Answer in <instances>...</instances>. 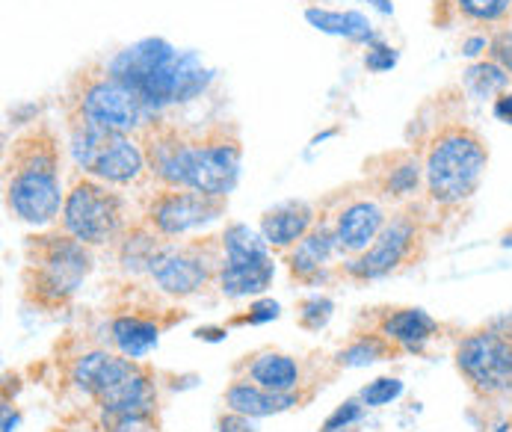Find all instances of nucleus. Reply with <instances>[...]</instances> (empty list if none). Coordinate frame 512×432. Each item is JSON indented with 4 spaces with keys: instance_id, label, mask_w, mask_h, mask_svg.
<instances>
[{
    "instance_id": "e433bc0d",
    "label": "nucleus",
    "mask_w": 512,
    "mask_h": 432,
    "mask_svg": "<svg viewBox=\"0 0 512 432\" xmlns=\"http://www.w3.org/2000/svg\"><path fill=\"white\" fill-rule=\"evenodd\" d=\"M489 51V36H471V39H465V45H462V54L465 57H480V54H486Z\"/></svg>"
},
{
    "instance_id": "39448f33",
    "label": "nucleus",
    "mask_w": 512,
    "mask_h": 432,
    "mask_svg": "<svg viewBox=\"0 0 512 432\" xmlns=\"http://www.w3.org/2000/svg\"><path fill=\"white\" fill-rule=\"evenodd\" d=\"M63 110L80 113L89 122L122 134H140L154 119H160V113H154L137 92L113 77L104 63H89L74 72L63 95Z\"/></svg>"
},
{
    "instance_id": "393cba45",
    "label": "nucleus",
    "mask_w": 512,
    "mask_h": 432,
    "mask_svg": "<svg viewBox=\"0 0 512 432\" xmlns=\"http://www.w3.org/2000/svg\"><path fill=\"white\" fill-rule=\"evenodd\" d=\"M160 243H163V237L148 225V222H137V225H131L122 237H119V264L131 273V276H140V273H146L148 276V264H151V258L157 255V249H160Z\"/></svg>"
},
{
    "instance_id": "a211bd4d",
    "label": "nucleus",
    "mask_w": 512,
    "mask_h": 432,
    "mask_svg": "<svg viewBox=\"0 0 512 432\" xmlns=\"http://www.w3.org/2000/svg\"><path fill=\"white\" fill-rule=\"evenodd\" d=\"M237 379H249L267 391L279 394H293L302 388V364L279 350H258L252 356L234 364Z\"/></svg>"
},
{
    "instance_id": "4468645a",
    "label": "nucleus",
    "mask_w": 512,
    "mask_h": 432,
    "mask_svg": "<svg viewBox=\"0 0 512 432\" xmlns=\"http://www.w3.org/2000/svg\"><path fill=\"white\" fill-rule=\"evenodd\" d=\"M225 216V199H214L196 190L157 187L146 202L143 222H148L163 240H181L202 231Z\"/></svg>"
},
{
    "instance_id": "f03ea898",
    "label": "nucleus",
    "mask_w": 512,
    "mask_h": 432,
    "mask_svg": "<svg viewBox=\"0 0 512 432\" xmlns=\"http://www.w3.org/2000/svg\"><path fill=\"white\" fill-rule=\"evenodd\" d=\"M6 208L18 222L33 228H51L66 205L60 187V143L48 125L24 131L6 151L3 172Z\"/></svg>"
},
{
    "instance_id": "f8f14e48",
    "label": "nucleus",
    "mask_w": 512,
    "mask_h": 432,
    "mask_svg": "<svg viewBox=\"0 0 512 432\" xmlns=\"http://www.w3.org/2000/svg\"><path fill=\"white\" fill-rule=\"evenodd\" d=\"M217 246L208 240H193V243L163 240L157 255L148 264V276L166 296L187 299L208 288L211 282H217V270L222 261V255H217Z\"/></svg>"
},
{
    "instance_id": "412c9836",
    "label": "nucleus",
    "mask_w": 512,
    "mask_h": 432,
    "mask_svg": "<svg viewBox=\"0 0 512 432\" xmlns=\"http://www.w3.org/2000/svg\"><path fill=\"white\" fill-rule=\"evenodd\" d=\"M317 225V211L308 202H282L270 211H264L258 234L264 243L276 252H288L293 243H299L311 228Z\"/></svg>"
},
{
    "instance_id": "bb28decb",
    "label": "nucleus",
    "mask_w": 512,
    "mask_h": 432,
    "mask_svg": "<svg viewBox=\"0 0 512 432\" xmlns=\"http://www.w3.org/2000/svg\"><path fill=\"white\" fill-rule=\"evenodd\" d=\"M510 74L504 72L495 60H477V63H471L465 74H462V86H465V92L471 95V98H480V101H486V98H498L501 92H507L510 89Z\"/></svg>"
},
{
    "instance_id": "c85d7f7f",
    "label": "nucleus",
    "mask_w": 512,
    "mask_h": 432,
    "mask_svg": "<svg viewBox=\"0 0 512 432\" xmlns=\"http://www.w3.org/2000/svg\"><path fill=\"white\" fill-rule=\"evenodd\" d=\"M335 314V302L329 296H308L296 305V323L308 332H320Z\"/></svg>"
},
{
    "instance_id": "2f4dec72",
    "label": "nucleus",
    "mask_w": 512,
    "mask_h": 432,
    "mask_svg": "<svg viewBox=\"0 0 512 432\" xmlns=\"http://www.w3.org/2000/svg\"><path fill=\"white\" fill-rule=\"evenodd\" d=\"M489 60H495L512 77V27H501L489 36Z\"/></svg>"
},
{
    "instance_id": "cd10ccee",
    "label": "nucleus",
    "mask_w": 512,
    "mask_h": 432,
    "mask_svg": "<svg viewBox=\"0 0 512 432\" xmlns=\"http://www.w3.org/2000/svg\"><path fill=\"white\" fill-rule=\"evenodd\" d=\"M456 9L474 24H504L512 18V0H456Z\"/></svg>"
},
{
    "instance_id": "f704fd0d",
    "label": "nucleus",
    "mask_w": 512,
    "mask_h": 432,
    "mask_svg": "<svg viewBox=\"0 0 512 432\" xmlns=\"http://www.w3.org/2000/svg\"><path fill=\"white\" fill-rule=\"evenodd\" d=\"M492 116L504 125H512V92H501L495 101H492Z\"/></svg>"
},
{
    "instance_id": "f257e3e1",
    "label": "nucleus",
    "mask_w": 512,
    "mask_h": 432,
    "mask_svg": "<svg viewBox=\"0 0 512 432\" xmlns=\"http://www.w3.org/2000/svg\"><path fill=\"white\" fill-rule=\"evenodd\" d=\"M104 66L131 92H137L154 113L199 98L214 80V72L202 63L199 54L178 51L157 36L116 51L110 60H104Z\"/></svg>"
},
{
    "instance_id": "5701e85b",
    "label": "nucleus",
    "mask_w": 512,
    "mask_h": 432,
    "mask_svg": "<svg viewBox=\"0 0 512 432\" xmlns=\"http://www.w3.org/2000/svg\"><path fill=\"white\" fill-rule=\"evenodd\" d=\"M421 181H424V163H421V157L412 154V151H397L391 157V163L379 172L376 187H379V193L385 199L403 202V199H412L421 190Z\"/></svg>"
},
{
    "instance_id": "423d86ee",
    "label": "nucleus",
    "mask_w": 512,
    "mask_h": 432,
    "mask_svg": "<svg viewBox=\"0 0 512 432\" xmlns=\"http://www.w3.org/2000/svg\"><path fill=\"white\" fill-rule=\"evenodd\" d=\"M69 125V151H72L77 172L98 178L110 187H131L140 184V178L148 172L146 154L140 140L131 134L104 128L89 122L80 113H66Z\"/></svg>"
},
{
    "instance_id": "20e7f679",
    "label": "nucleus",
    "mask_w": 512,
    "mask_h": 432,
    "mask_svg": "<svg viewBox=\"0 0 512 432\" xmlns=\"http://www.w3.org/2000/svg\"><path fill=\"white\" fill-rule=\"evenodd\" d=\"M92 273V249L72 234L45 231L27 237V264H24V293L39 308H63L83 288Z\"/></svg>"
},
{
    "instance_id": "dca6fc26",
    "label": "nucleus",
    "mask_w": 512,
    "mask_h": 432,
    "mask_svg": "<svg viewBox=\"0 0 512 432\" xmlns=\"http://www.w3.org/2000/svg\"><path fill=\"white\" fill-rule=\"evenodd\" d=\"M388 216L385 208L373 199H350L347 205H341L335 211L332 228H335V240H338V252L344 255H362L373 246V240L379 237V231L385 228Z\"/></svg>"
},
{
    "instance_id": "b1692460",
    "label": "nucleus",
    "mask_w": 512,
    "mask_h": 432,
    "mask_svg": "<svg viewBox=\"0 0 512 432\" xmlns=\"http://www.w3.org/2000/svg\"><path fill=\"white\" fill-rule=\"evenodd\" d=\"M305 18H308V24H314L320 33L341 36V39H347V42H359V45H373V42H379V36L373 33V24L367 21V15L356 12V9L335 12V9L308 6V9H305Z\"/></svg>"
},
{
    "instance_id": "473e14b6",
    "label": "nucleus",
    "mask_w": 512,
    "mask_h": 432,
    "mask_svg": "<svg viewBox=\"0 0 512 432\" xmlns=\"http://www.w3.org/2000/svg\"><path fill=\"white\" fill-rule=\"evenodd\" d=\"M276 317H279V302H273V299H255L246 308V314L231 317V323L234 326H258V323H270Z\"/></svg>"
},
{
    "instance_id": "2eb2a0df",
    "label": "nucleus",
    "mask_w": 512,
    "mask_h": 432,
    "mask_svg": "<svg viewBox=\"0 0 512 432\" xmlns=\"http://www.w3.org/2000/svg\"><path fill=\"white\" fill-rule=\"evenodd\" d=\"M376 332L397 347V353L421 356L441 332L439 320L415 305L406 308H385L376 320Z\"/></svg>"
},
{
    "instance_id": "c756f323",
    "label": "nucleus",
    "mask_w": 512,
    "mask_h": 432,
    "mask_svg": "<svg viewBox=\"0 0 512 432\" xmlns=\"http://www.w3.org/2000/svg\"><path fill=\"white\" fill-rule=\"evenodd\" d=\"M400 394H403V382L397 376H379V379H373L370 385L362 388L359 400L365 403L367 409H379V406L394 403Z\"/></svg>"
},
{
    "instance_id": "f3484780",
    "label": "nucleus",
    "mask_w": 512,
    "mask_h": 432,
    "mask_svg": "<svg viewBox=\"0 0 512 432\" xmlns=\"http://www.w3.org/2000/svg\"><path fill=\"white\" fill-rule=\"evenodd\" d=\"M140 364L143 361L125 359L116 350L113 353H107V350H89V353H83V356L74 359L69 379H72V385L80 394H86L95 403L98 397H104L107 391H113L119 382H125Z\"/></svg>"
},
{
    "instance_id": "ddd939ff",
    "label": "nucleus",
    "mask_w": 512,
    "mask_h": 432,
    "mask_svg": "<svg viewBox=\"0 0 512 432\" xmlns=\"http://www.w3.org/2000/svg\"><path fill=\"white\" fill-rule=\"evenodd\" d=\"M157 406V385L146 364L92 403L101 432H154Z\"/></svg>"
},
{
    "instance_id": "aec40b11",
    "label": "nucleus",
    "mask_w": 512,
    "mask_h": 432,
    "mask_svg": "<svg viewBox=\"0 0 512 432\" xmlns=\"http://www.w3.org/2000/svg\"><path fill=\"white\" fill-rule=\"evenodd\" d=\"M225 400V409L228 412H237L243 418H270V415H282V412H291L299 409L305 403V394L293 391V394H279V391H267L249 379H231V385L225 388L222 394Z\"/></svg>"
},
{
    "instance_id": "7c9ffc66",
    "label": "nucleus",
    "mask_w": 512,
    "mask_h": 432,
    "mask_svg": "<svg viewBox=\"0 0 512 432\" xmlns=\"http://www.w3.org/2000/svg\"><path fill=\"white\" fill-rule=\"evenodd\" d=\"M365 415V403L359 400V397H353V400H347V403H341L326 421H323V427L320 432H329V430H344V427H356V421Z\"/></svg>"
},
{
    "instance_id": "6e6552de",
    "label": "nucleus",
    "mask_w": 512,
    "mask_h": 432,
    "mask_svg": "<svg viewBox=\"0 0 512 432\" xmlns=\"http://www.w3.org/2000/svg\"><path fill=\"white\" fill-rule=\"evenodd\" d=\"M220 246L222 261L217 270V288L222 296L228 299L261 296L273 285V276H276L273 249L249 225L243 222L225 225V231L220 234Z\"/></svg>"
},
{
    "instance_id": "9d476101",
    "label": "nucleus",
    "mask_w": 512,
    "mask_h": 432,
    "mask_svg": "<svg viewBox=\"0 0 512 432\" xmlns=\"http://www.w3.org/2000/svg\"><path fill=\"white\" fill-rule=\"evenodd\" d=\"M243 145L234 131L225 125L208 128L205 134H193V143L184 163V187L214 199H228L240 181Z\"/></svg>"
},
{
    "instance_id": "6ab92c4d",
    "label": "nucleus",
    "mask_w": 512,
    "mask_h": 432,
    "mask_svg": "<svg viewBox=\"0 0 512 432\" xmlns=\"http://www.w3.org/2000/svg\"><path fill=\"white\" fill-rule=\"evenodd\" d=\"M335 252H338V240H335L332 222L317 219V225L299 243H293L288 252H282V255H285V264H288L293 279L311 285L329 267V261H332Z\"/></svg>"
},
{
    "instance_id": "72a5a7b5",
    "label": "nucleus",
    "mask_w": 512,
    "mask_h": 432,
    "mask_svg": "<svg viewBox=\"0 0 512 432\" xmlns=\"http://www.w3.org/2000/svg\"><path fill=\"white\" fill-rule=\"evenodd\" d=\"M397 60H400V54H397V48H391V45H382V42H373V45H367V54H365V69L370 72H391L394 66H397Z\"/></svg>"
},
{
    "instance_id": "4be33fe9",
    "label": "nucleus",
    "mask_w": 512,
    "mask_h": 432,
    "mask_svg": "<svg viewBox=\"0 0 512 432\" xmlns=\"http://www.w3.org/2000/svg\"><path fill=\"white\" fill-rule=\"evenodd\" d=\"M110 341L125 359L143 361L160 341V326L143 314H119L110 323Z\"/></svg>"
},
{
    "instance_id": "0eeeda50",
    "label": "nucleus",
    "mask_w": 512,
    "mask_h": 432,
    "mask_svg": "<svg viewBox=\"0 0 512 432\" xmlns=\"http://www.w3.org/2000/svg\"><path fill=\"white\" fill-rule=\"evenodd\" d=\"M60 228L72 234L74 240L86 243L89 249L119 243V237L128 231L125 199L116 190H110V184L77 172L72 187L66 190Z\"/></svg>"
},
{
    "instance_id": "1a4fd4ad",
    "label": "nucleus",
    "mask_w": 512,
    "mask_h": 432,
    "mask_svg": "<svg viewBox=\"0 0 512 432\" xmlns=\"http://www.w3.org/2000/svg\"><path fill=\"white\" fill-rule=\"evenodd\" d=\"M453 364L465 385L483 400L512 397V335L486 326L459 338Z\"/></svg>"
},
{
    "instance_id": "4c0bfd02",
    "label": "nucleus",
    "mask_w": 512,
    "mask_h": 432,
    "mask_svg": "<svg viewBox=\"0 0 512 432\" xmlns=\"http://www.w3.org/2000/svg\"><path fill=\"white\" fill-rule=\"evenodd\" d=\"M196 338L199 341H222L225 338V326H220V329H199Z\"/></svg>"
},
{
    "instance_id": "a878e982",
    "label": "nucleus",
    "mask_w": 512,
    "mask_h": 432,
    "mask_svg": "<svg viewBox=\"0 0 512 432\" xmlns=\"http://www.w3.org/2000/svg\"><path fill=\"white\" fill-rule=\"evenodd\" d=\"M394 356H397V347L391 341H385L379 332H362L344 350H338L335 364L338 367H367V364L388 361Z\"/></svg>"
},
{
    "instance_id": "7ed1b4c3",
    "label": "nucleus",
    "mask_w": 512,
    "mask_h": 432,
    "mask_svg": "<svg viewBox=\"0 0 512 432\" xmlns=\"http://www.w3.org/2000/svg\"><path fill=\"white\" fill-rule=\"evenodd\" d=\"M489 169V145L468 125H444L427 145L424 184L436 208H462L474 199Z\"/></svg>"
},
{
    "instance_id": "c9c22d12",
    "label": "nucleus",
    "mask_w": 512,
    "mask_h": 432,
    "mask_svg": "<svg viewBox=\"0 0 512 432\" xmlns=\"http://www.w3.org/2000/svg\"><path fill=\"white\" fill-rule=\"evenodd\" d=\"M249 421H252V418H243V415H237V412H228V415H222L220 418V432H252Z\"/></svg>"
},
{
    "instance_id": "58836bf2",
    "label": "nucleus",
    "mask_w": 512,
    "mask_h": 432,
    "mask_svg": "<svg viewBox=\"0 0 512 432\" xmlns=\"http://www.w3.org/2000/svg\"><path fill=\"white\" fill-rule=\"evenodd\" d=\"M492 432H512V418L510 421H501V424H498Z\"/></svg>"
},
{
    "instance_id": "ea45409f",
    "label": "nucleus",
    "mask_w": 512,
    "mask_h": 432,
    "mask_svg": "<svg viewBox=\"0 0 512 432\" xmlns=\"http://www.w3.org/2000/svg\"><path fill=\"white\" fill-rule=\"evenodd\" d=\"M329 432H359L356 427H344V430H329Z\"/></svg>"
},
{
    "instance_id": "9b49d317",
    "label": "nucleus",
    "mask_w": 512,
    "mask_h": 432,
    "mask_svg": "<svg viewBox=\"0 0 512 432\" xmlns=\"http://www.w3.org/2000/svg\"><path fill=\"white\" fill-rule=\"evenodd\" d=\"M421 246H424V219L415 214V208H403L385 222V228L379 231V237L367 252L344 264V276L356 282L385 279L400 267L418 261Z\"/></svg>"
}]
</instances>
